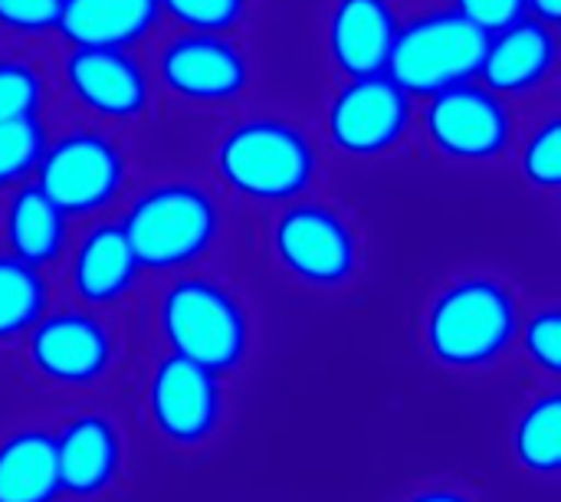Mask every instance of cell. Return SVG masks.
I'll use <instances>...</instances> for the list:
<instances>
[{"mask_svg":"<svg viewBox=\"0 0 561 502\" xmlns=\"http://www.w3.org/2000/svg\"><path fill=\"white\" fill-rule=\"evenodd\" d=\"M408 502H470L463 493H454V490H427V493H417L414 500Z\"/></svg>","mask_w":561,"mask_h":502,"instance_id":"31","label":"cell"},{"mask_svg":"<svg viewBox=\"0 0 561 502\" xmlns=\"http://www.w3.org/2000/svg\"><path fill=\"white\" fill-rule=\"evenodd\" d=\"M43 79L23 59H0V125L39 115Z\"/></svg>","mask_w":561,"mask_h":502,"instance_id":"25","label":"cell"},{"mask_svg":"<svg viewBox=\"0 0 561 502\" xmlns=\"http://www.w3.org/2000/svg\"><path fill=\"white\" fill-rule=\"evenodd\" d=\"M46 309V286L39 270L0 256V339H10L23 329H33Z\"/></svg>","mask_w":561,"mask_h":502,"instance_id":"21","label":"cell"},{"mask_svg":"<svg viewBox=\"0 0 561 502\" xmlns=\"http://www.w3.org/2000/svg\"><path fill=\"white\" fill-rule=\"evenodd\" d=\"M30 355L46 378L62 385H85L108 368L112 342L92 316L62 312L46 316L33 326Z\"/></svg>","mask_w":561,"mask_h":502,"instance_id":"15","label":"cell"},{"mask_svg":"<svg viewBox=\"0 0 561 502\" xmlns=\"http://www.w3.org/2000/svg\"><path fill=\"white\" fill-rule=\"evenodd\" d=\"M138 266L171 270L197 260L220 230L214 197L187 181H168L145 191L122 224Z\"/></svg>","mask_w":561,"mask_h":502,"instance_id":"4","label":"cell"},{"mask_svg":"<svg viewBox=\"0 0 561 502\" xmlns=\"http://www.w3.org/2000/svg\"><path fill=\"white\" fill-rule=\"evenodd\" d=\"M125 181V158L102 132H69L46 145L36 187L69 217L105 207Z\"/></svg>","mask_w":561,"mask_h":502,"instance_id":"6","label":"cell"},{"mask_svg":"<svg viewBox=\"0 0 561 502\" xmlns=\"http://www.w3.org/2000/svg\"><path fill=\"white\" fill-rule=\"evenodd\" d=\"M523 13L542 26H559L561 23V0H523Z\"/></svg>","mask_w":561,"mask_h":502,"instance_id":"30","label":"cell"},{"mask_svg":"<svg viewBox=\"0 0 561 502\" xmlns=\"http://www.w3.org/2000/svg\"><path fill=\"white\" fill-rule=\"evenodd\" d=\"M62 79L85 112L112 122L141 115L151 99L148 76L128 49L69 46L62 56Z\"/></svg>","mask_w":561,"mask_h":502,"instance_id":"11","label":"cell"},{"mask_svg":"<svg viewBox=\"0 0 561 502\" xmlns=\"http://www.w3.org/2000/svg\"><path fill=\"white\" fill-rule=\"evenodd\" d=\"M148 401L158 431L174 444H201L210 437L224 404L217 375L178 355L158 365Z\"/></svg>","mask_w":561,"mask_h":502,"instance_id":"12","label":"cell"},{"mask_svg":"<svg viewBox=\"0 0 561 502\" xmlns=\"http://www.w3.org/2000/svg\"><path fill=\"white\" fill-rule=\"evenodd\" d=\"M3 227L10 256L33 270L53 263L66 243V214L36 184H23L13 191Z\"/></svg>","mask_w":561,"mask_h":502,"instance_id":"19","label":"cell"},{"mask_svg":"<svg viewBox=\"0 0 561 502\" xmlns=\"http://www.w3.org/2000/svg\"><path fill=\"white\" fill-rule=\"evenodd\" d=\"M273 247L279 263L312 286H339L358 263L355 233L322 204L286 207L273 227Z\"/></svg>","mask_w":561,"mask_h":502,"instance_id":"10","label":"cell"},{"mask_svg":"<svg viewBox=\"0 0 561 502\" xmlns=\"http://www.w3.org/2000/svg\"><path fill=\"white\" fill-rule=\"evenodd\" d=\"M516 335V299L496 279H460L427 312V349L440 365H490Z\"/></svg>","mask_w":561,"mask_h":502,"instance_id":"3","label":"cell"},{"mask_svg":"<svg viewBox=\"0 0 561 502\" xmlns=\"http://www.w3.org/2000/svg\"><path fill=\"white\" fill-rule=\"evenodd\" d=\"M490 33L454 7L427 10L398 26L385 76L411 99H431L463 82H477Z\"/></svg>","mask_w":561,"mask_h":502,"instance_id":"1","label":"cell"},{"mask_svg":"<svg viewBox=\"0 0 561 502\" xmlns=\"http://www.w3.org/2000/svg\"><path fill=\"white\" fill-rule=\"evenodd\" d=\"M161 16L178 23L184 33H230L243 13L247 0H158Z\"/></svg>","mask_w":561,"mask_h":502,"instance_id":"24","label":"cell"},{"mask_svg":"<svg viewBox=\"0 0 561 502\" xmlns=\"http://www.w3.org/2000/svg\"><path fill=\"white\" fill-rule=\"evenodd\" d=\"M59 490L69 497H95L118 474V431L99 418L85 414L53 437Z\"/></svg>","mask_w":561,"mask_h":502,"instance_id":"17","label":"cell"},{"mask_svg":"<svg viewBox=\"0 0 561 502\" xmlns=\"http://www.w3.org/2000/svg\"><path fill=\"white\" fill-rule=\"evenodd\" d=\"M454 10L463 13L483 33H496V30L516 23L519 16H526L523 0H454Z\"/></svg>","mask_w":561,"mask_h":502,"instance_id":"29","label":"cell"},{"mask_svg":"<svg viewBox=\"0 0 561 502\" xmlns=\"http://www.w3.org/2000/svg\"><path fill=\"white\" fill-rule=\"evenodd\" d=\"M401 16L391 0H335L325 23V49L342 76H378L388 66Z\"/></svg>","mask_w":561,"mask_h":502,"instance_id":"14","label":"cell"},{"mask_svg":"<svg viewBox=\"0 0 561 502\" xmlns=\"http://www.w3.org/2000/svg\"><path fill=\"white\" fill-rule=\"evenodd\" d=\"M516 457L533 474H559L561 467V398L546 395L523 414L516 427Z\"/></svg>","mask_w":561,"mask_h":502,"instance_id":"22","label":"cell"},{"mask_svg":"<svg viewBox=\"0 0 561 502\" xmlns=\"http://www.w3.org/2000/svg\"><path fill=\"white\" fill-rule=\"evenodd\" d=\"M427 141L454 161H490L513 138V112L506 99L480 82L437 92L424 105Z\"/></svg>","mask_w":561,"mask_h":502,"instance_id":"8","label":"cell"},{"mask_svg":"<svg viewBox=\"0 0 561 502\" xmlns=\"http://www.w3.org/2000/svg\"><path fill=\"white\" fill-rule=\"evenodd\" d=\"M161 85L184 102H233L250 89L247 53L224 33H178L158 53Z\"/></svg>","mask_w":561,"mask_h":502,"instance_id":"9","label":"cell"},{"mask_svg":"<svg viewBox=\"0 0 561 502\" xmlns=\"http://www.w3.org/2000/svg\"><path fill=\"white\" fill-rule=\"evenodd\" d=\"M526 352L536 358L539 368L546 372H559L561 368V316L556 309L539 312L529 326H526Z\"/></svg>","mask_w":561,"mask_h":502,"instance_id":"28","label":"cell"},{"mask_svg":"<svg viewBox=\"0 0 561 502\" xmlns=\"http://www.w3.org/2000/svg\"><path fill=\"white\" fill-rule=\"evenodd\" d=\"M414 122V99L385 72L348 79L325 115L329 138L352 158H375L391 151Z\"/></svg>","mask_w":561,"mask_h":502,"instance_id":"7","label":"cell"},{"mask_svg":"<svg viewBox=\"0 0 561 502\" xmlns=\"http://www.w3.org/2000/svg\"><path fill=\"white\" fill-rule=\"evenodd\" d=\"M59 493L49 434L23 431L0 444V502H53Z\"/></svg>","mask_w":561,"mask_h":502,"instance_id":"20","label":"cell"},{"mask_svg":"<svg viewBox=\"0 0 561 502\" xmlns=\"http://www.w3.org/2000/svg\"><path fill=\"white\" fill-rule=\"evenodd\" d=\"M161 326L178 358L214 375L247 352V319L237 299L210 279H181L161 303Z\"/></svg>","mask_w":561,"mask_h":502,"instance_id":"5","label":"cell"},{"mask_svg":"<svg viewBox=\"0 0 561 502\" xmlns=\"http://www.w3.org/2000/svg\"><path fill=\"white\" fill-rule=\"evenodd\" d=\"M138 270V256L122 224H99L82 237L76 250L72 283L85 303H112L135 283Z\"/></svg>","mask_w":561,"mask_h":502,"instance_id":"18","label":"cell"},{"mask_svg":"<svg viewBox=\"0 0 561 502\" xmlns=\"http://www.w3.org/2000/svg\"><path fill=\"white\" fill-rule=\"evenodd\" d=\"M217 171L237 194L279 204L312 184L316 148L293 122L247 118L220 138Z\"/></svg>","mask_w":561,"mask_h":502,"instance_id":"2","label":"cell"},{"mask_svg":"<svg viewBox=\"0 0 561 502\" xmlns=\"http://www.w3.org/2000/svg\"><path fill=\"white\" fill-rule=\"evenodd\" d=\"M556 62H559L556 30L529 16H519L516 23L490 33L477 79L500 99H513L549 82Z\"/></svg>","mask_w":561,"mask_h":502,"instance_id":"13","label":"cell"},{"mask_svg":"<svg viewBox=\"0 0 561 502\" xmlns=\"http://www.w3.org/2000/svg\"><path fill=\"white\" fill-rule=\"evenodd\" d=\"M46 128L39 115L0 125V184H16L39 168L46 151Z\"/></svg>","mask_w":561,"mask_h":502,"instance_id":"23","label":"cell"},{"mask_svg":"<svg viewBox=\"0 0 561 502\" xmlns=\"http://www.w3.org/2000/svg\"><path fill=\"white\" fill-rule=\"evenodd\" d=\"M62 0H0V33L43 36L56 33Z\"/></svg>","mask_w":561,"mask_h":502,"instance_id":"27","label":"cell"},{"mask_svg":"<svg viewBox=\"0 0 561 502\" xmlns=\"http://www.w3.org/2000/svg\"><path fill=\"white\" fill-rule=\"evenodd\" d=\"M523 174L536 187H559L561 181V122L549 118L536 128L523 148Z\"/></svg>","mask_w":561,"mask_h":502,"instance_id":"26","label":"cell"},{"mask_svg":"<svg viewBox=\"0 0 561 502\" xmlns=\"http://www.w3.org/2000/svg\"><path fill=\"white\" fill-rule=\"evenodd\" d=\"M161 20L158 0H62L56 33L69 46L131 49Z\"/></svg>","mask_w":561,"mask_h":502,"instance_id":"16","label":"cell"}]
</instances>
